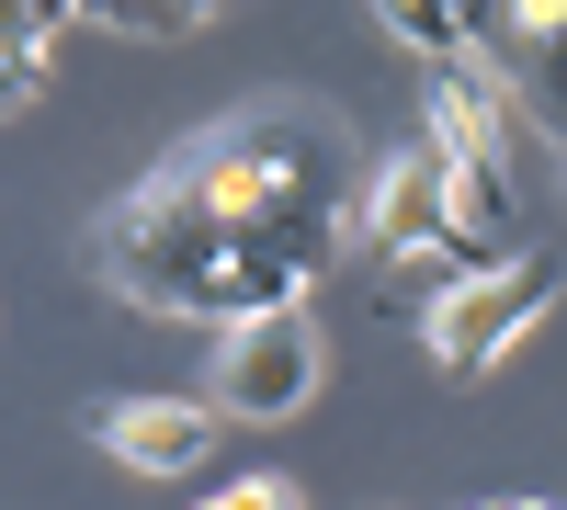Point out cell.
Listing matches in <instances>:
<instances>
[{
	"label": "cell",
	"mask_w": 567,
	"mask_h": 510,
	"mask_svg": "<svg viewBox=\"0 0 567 510\" xmlns=\"http://www.w3.org/2000/svg\"><path fill=\"white\" fill-rule=\"evenodd\" d=\"M352 227V125L318 103H250L171 148L136 194L91 227V261L125 306L159 318H272L341 261Z\"/></svg>",
	"instance_id": "6da1fadb"
},
{
	"label": "cell",
	"mask_w": 567,
	"mask_h": 510,
	"mask_svg": "<svg viewBox=\"0 0 567 510\" xmlns=\"http://www.w3.org/2000/svg\"><path fill=\"white\" fill-rule=\"evenodd\" d=\"M556 284H567V261L556 250H523V261H499V272H477V284H454V295H432V318H420V341H432V363L443 375H488V363L534 330V318L556 306Z\"/></svg>",
	"instance_id": "7a4b0ae2"
},
{
	"label": "cell",
	"mask_w": 567,
	"mask_h": 510,
	"mask_svg": "<svg viewBox=\"0 0 567 510\" xmlns=\"http://www.w3.org/2000/svg\"><path fill=\"white\" fill-rule=\"evenodd\" d=\"M307 397H318V330H307V306H272V318L216 330V408H227V420H296Z\"/></svg>",
	"instance_id": "3957f363"
},
{
	"label": "cell",
	"mask_w": 567,
	"mask_h": 510,
	"mask_svg": "<svg viewBox=\"0 0 567 510\" xmlns=\"http://www.w3.org/2000/svg\"><path fill=\"white\" fill-rule=\"evenodd\" d=\"M352 239L374 250V261H432L443 239H454V170H443V148H432V136H409V148L386 159V170H374L363 181V205H352Z\"/></svg>",
	"instance_id": "277c9868"
},
{
	"label": "cell",
	"mask_w": 567,
	"mask_h": 510,
	"mask_svg": "<svg viewBox=\"0 0 567 510\" xmlns=\"http://www.w3.org/2000/svg\"><path fill=\"white\" fill-rule=\"evenodd\" d=\"M91 443L136 477H182V466L216 454V408H194V397H103L91 408Z\"/></svg>",
	"instance_id": "5b68a950"
},
{
	"label": "cell",
	"mask_w": 567,
	"mask_h": 510,
	"mask_svg": "<svg viewBox=\"0 0 567 510\" xmlns=\"http://www.w3.org/2000/svg\"><path fill=\"white\" fill-rule=\"evenodd\" d=\"M58 0H0V114H23L45 91V45H58Z\"/></svg>",
	"instance_id": "8992f818"
},
{
	"label": "cell",
	"mask_w": 567,
	"mask_h": 510,
	"mask_svg": "<svg viewBox=\"0 0 567 510\" xmlns=\"http://www.w3.org/2000/svg\"><path fill=\"white\" fill-rule=\"evenodd\" d=\"M386 34L409 45V58H432V69L477 58V12H454V0H386Z\"/></svg>",
	"instance_id": "52a82bcc"
},
{
	"label": "cell",
	"mask_w": 567,
	"mask_h": 510,
	"mask_svg": "<svg viewBox=\"0 0 567 510\" xmlns=\"http://www.w3.org/2000/svg\"><path fill=\"white\" fill-rule=\"evenodd\" d=\"M91 23H114V34H136V45H171V34H194L205 23V0H91Z\"/></svg>",
	"instance_id": "ba28073f"
},
{
	"label": "cell",
	"mask_w": 567,
	"mask_h": 510,
	"mask_svg": "<svg viewBox=\"0 0 567 510\" xmlns=\"http://www.w3.org/2000/svg\"><path fill=\"white\" fill-rule=\"evenodd\" d=\"M205 510H307V499H296V477H239V488H216Z\"/></svg>",
	"instance_id": "9c48e42d"
},
{
	"label": "cell",
	"mask_w": 567,
	"mask_h": 510,
	"mask_svg": "<svg viewBox=\"0 0 567 510\" xmlns=\"http://www.w3.org/2000/svg\"><path fill=\"white\" fill-rule=\"evenodd\" d=\"M477 510H545V499H477Z\"/></svg>",
	"instance_id": "30bf717a"
}]
</instances>
